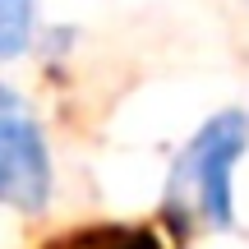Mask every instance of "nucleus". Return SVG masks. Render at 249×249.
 Masks as SVG:
<instances>
[{"label":"nucleus","instance_id":"nucleus-1","mask_svg":"<svg viewBox=\"0 0 249 249\" xmlns=\"http://www.w3.org/2000/svg\"><path fill=\"white\" fill-rule=\"evenodd\" d=\"M249 139V120L240 111L208 120L203 129L189 139V148L180 152L176 171H171V194H166V213L176 222H208V226H231L235 208H231V171L245 152Z\"/></svg>","mask_w":249,"mask_h":249},{"label":"nucleus","instance_id":"nucleus-2","mask_svg":"<svg viewBox=\"0 0 249 249\" xmlns=\"http://www.w3.org/2000/svg\"><path fill=\"white\" fill-rule=\"evenodd\" d=\"M51 194V157L28 102L0 83V203L37 213Z\"/></svg>","mask_w":249,"mask_h":249},{"label":"nucleus","instance_id":"nucleus-3","mask_svg":"<svg viewBox=\"0 0 249 249\" xmlns=\"http://www.w3.org/2000/svg\"><path fill=\"white\" fill-rule=\"evenodd\" d=\"M46 249H166L157 240L152 226H83V231H70L60 240H51Z\"/></svg>","mask_w":249,"mask_h":249},{"label":"nucleus","instance_id":"nucleus-4","mask_svg":"<svg viewBox=\"0 0 249 249\" xmlns=\"http://www.w3.org/2000/svg\"><path fill=\"white\" fill-rule=\"evenodd\" d=\"M33 37V0H0V60L23 55Z\"/></svg>","mask_w":249,"mask_h":249}]
</instances>
